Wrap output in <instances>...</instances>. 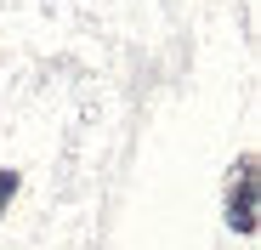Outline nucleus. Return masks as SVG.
Listing matches in <instances>:
<instances>
[{"mask_svg": "<svg viewBox=\"0 0 261 250\" xmlns=\"http://www.w3.org/2000/svg\"><path fill=\"white\" fill-rule=\"evenodd\" d=\"M227 228L255 233V159L250 154L233 165V182H227Z\"/></svg>", "mask_w": 261, "mask_h": 250, "instance_id": "obj_1", "label": "nucleus"}, {"mask_svg": "<svg viewBox=\"0 0 261 250\" xmlns=\"http://www.w3.org/2000/svg\"><path fill=\"white\" fill-rule=\"evenodd\" d=\"M12 193H17V171H0V211L12 205Z\"/></svg>", "mask_w": 261, "mask_h": 250, "instance_id": "obj_2", "label": "nucleus"}]
</instances>
